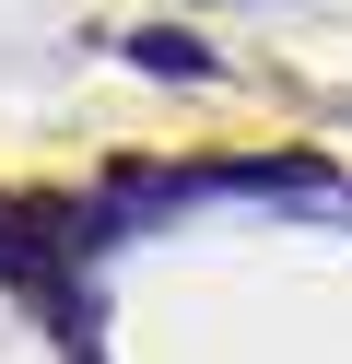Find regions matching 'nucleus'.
Segmentation results:
<instances>
[{"label":"nucleus","instance_id":"f257e3e1","mask_svg":"<svg viewBox=\"0 0 352 364\" xmlns=\"http://www.w3.org/2000/svg\"><path fill=\"white\" fill-rule=\"evenodd\" d=\"M129 59H141L153 82H211V71H223V59H211L188 24H153V36H129Z\"/></svg>","mask_w":352,"mask_h":364},{"label":"nucleus","instance_id":"f03ea898","mask_svg":"<svg viewBox=\"0 0 352 364\" xmlns=\"http://www.w3.org/2000/svg\"><path fill=\"white\" fill-rule=\"evenodd\" d=\"M59 353H70V364H106V353H94V329H70V341H59Z\"/></svg>","mask_w":352,"mask_h":364}]
</instances>
